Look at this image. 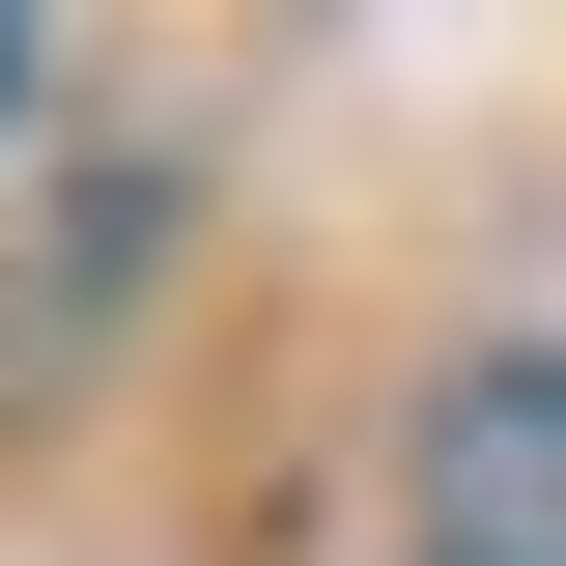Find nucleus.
Wrapping results in <instances>:
<instances>
[{
    "mask_svg": "<svg viewBox=\"0 0 566 566\" xmlns=\"http://www.w3.org/2000/svg\"><path fill=\"white\" fill-rule=\"evenodd\" d=\"M424 566H566V340H482L424 397Z\"/></svg>",
    "mask_w": 566,
    "mask_h": 566,
    "instance_id": "f257e3e1",
    "label": "nucleus"
},
{
    "mask_svg": "<svg viewBox=\"0 0 566 566\" xmlns=\"http://www.w3.org/2000/svg\"><path fill=\"white\" fill-rule=\"evenodd\" d=\"M0 114H29V29H0Z\"/></svg>",
    "mask_w": 566,
    "mask_h": 566,
    "instance_id": "f03ea898",
    "label": "nucleus"
}]
</instances>
